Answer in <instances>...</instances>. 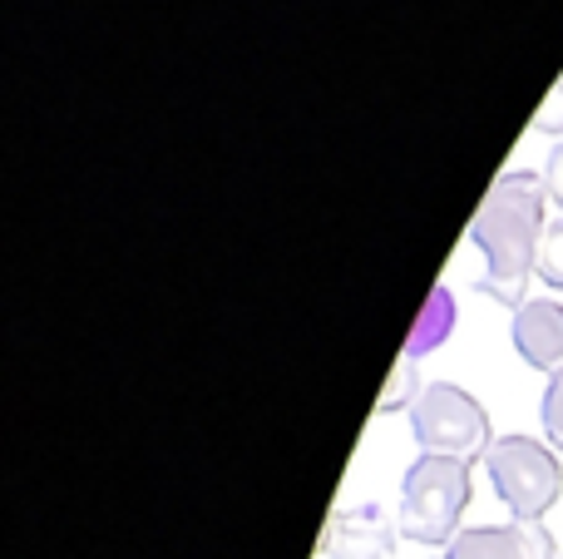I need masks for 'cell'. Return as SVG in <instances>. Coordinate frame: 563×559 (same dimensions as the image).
<instances>
[{
  "instance_id": "obj_4",
  "label": "cell",
  "mask_w": 563,
  "mask_h": 559,
  "mask_svg": "<svg viewBox=\"0 0 563 559\" xmlns=\"http://www.w3.org/2000/svg\"><path fill=\"white\" fill-rule=\"evenodd\" d=\"M410 431L426 456H460V461H485L495 446L489 412L455 382H426L410 406Z\"/></svg>"
},
{
  "instance_id": "obj_2",
  "label": "cell",
  "mask_w": 563,
  "mask_h": 559,
  "mask_svg": "<svg viewBox=\"0 0 563 559\" xmlns=\"http://www.w3.org/2000/svg\"><path fill=\"white\" fill-rule=\"evenodd\" d=\"M470 485H475L470 481V461L420 451V461L410 465L406 481H400V511H396L400 540L445 550L460 535V515H465V505H470Z\"/></svg>"
},
{
  "instance_id": "obj_3",
  "label": "cell",
  "mask_w": 563,
  "mask_h": 559,
  "mask_svg": "<svg viewBox=\"0 0 563 559\" xmlns=\"http://www.w3.org/2000/svg\"><path fill=\"white\" fill-rule=\"evenodd\" d=\"M485 471L515 520H544L563 495L559 451L549 441H534V436H495V446L485 451Z\"/></svg>"
},
{
  "instance_id": "obj_11",
  "label": "cell",
  "mask_w": 563,
  "mask_h": 559,
  "mask_svg": "<svg viewBox=\"0 0 563 559\" xmlns=\"http://www.w3.org/2000/svg\"><path fill=\"white\" fill-rule=\"evenodd\" d=\"M539 421H544V441L563 456V372H559V376H549V386H544V406H539Z\"/></svg>"
},
{
  "instance_id": "obj_9",
  "label": "cell",
  "mask_w": 563,
  "mask_h": 559,
  "mask_svg": "<svg viewBox=\"0 0 563 559\" xmlns=\"http://www.w3.org/2000/svg\"><path fill=\"white\" fill-rule=\"evenodd\" d=\"M420 386L426 382H416V357H400L396 366H390V376H386V392H380V402H376V416H386V412H400V406H416V396H420Z\"/></svg>"
},
{
  "instance_id": "obj_8",
  "label": "cell",
  "mask_w": 563,
  "mask_h": 559,
  "mask_svg": "<svg viewBox=\"0 0 563 559\" xmlns=\"http://www.w3.org/2000/svg\"><path fill=\"white\" fill-rule=\"evenodd\" d=\"M450 332H455V293H450V287H430V297H426V307H420V317H416V327H410L406 352L400 357H416L420 362L426 352L445 347Z\"/></svg>"
},
{
  "instance_id": "obj_13",
  "label": "cell",
  "mask_w": 563,
  "mask_h": 559,
  "mask_svg": "<svg viewBox=\"0 0 563 559\" xmlns=\"http://www.w3.org/2000/svg\"><path fill=\"white\" fill-rule=\"evenodd\" d=\"M544 184H549V198L563 208V139L554 144V154H549V164H544Z\"/></svg>"
},
{
  "instance_id": "obj_5",
  "label": "cell",
  "mask_w": 563,
  "mask_h": 559,
  "mask_svg": "<svg viewBox=\"0 0 563 559\" xmlns=\"http://www.w3.org/2000/svg\"><path fill=\"white\" fill-rule=\"evenodd\" d=\"M554 535L544 520H505V525H475L460 530L445 545V559H554Z\"/></svg>"
},
{
  "instance_id": "obj_7",
  "label": "cell",
  "mask_w": 563,
  "mask_h": 559,
  "mask_svg": "<svg viewBox=\"0 0 563 559\" xmlns=\"http://www.w3.org/2000/svg\"><path fill=\"white\" fill-rule=\"evenodd\" d=\"M509 337H515V352L534 372H544V376L563 372V303H554V297H529L509 317Z\"/></svg>"
},
{
  "instance_id": "obj_1",
  "label": "cell",
  "mask_w": 563,
  "mask_h": 559,
  "mask_svg": "<svg viewBox=\"0 0 563 559\" xmlns=\"http://www.w3.org/2000/svg\"><path fill=\"white\" fill-rule=\"evenodd\" d=\"M544 204V174H499L485 204H479V213L470 218V243L485 253V273H479L475 293L495 297L509 313H519L529 303V277L539 267V238L549 228Z\"/></svg>"
},
{
  "instance_id": "obj_12",
  "label": "cell",
  "mask_w": 563,
  "mask_h": 559,
  "mask_svg": "<svg viewBox=\"0 0 563 559\" xmlns=\"http://www.w3.org/2000/svg\"><path fill=\"white\" fill-rule=\"evenodd\" d=\"M534 134H563V79L554 89H549V99L539 105V114H534Z\"/></svg>"
},
{
  "instance_id": "obj_10",
  "label": "cell",
  "mask_w": 563,
  "mask_h": 559,
  "mask_svg": "<svg viewBox=\"0 0 563 559\" xmlns=\"http://www.w3.org/2000/svg\"><path fill=\"white\" fill-rule=\"evenodd\" d=\"M534 277H544L554 293H563V218L544 228V238H539V267Z\"/></svg>"
},
{
  "instance_id": "obj_6",
  "label": "cell",
  "mask_w": 563,
  "mask_h": 559,
  "mask_svg": "<svg viewBox=\"0 0 563 559\" xmlns=\"http://www.w3.org/2000/svg\"><path fill=\"white\" fill-rule=\"evenodd\" d=\"M396 540H400V525L380 505H356V511L331 515L327 535H321V555L327 559H396Z\"/></svg>"
}]
</instances>
